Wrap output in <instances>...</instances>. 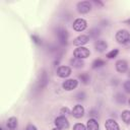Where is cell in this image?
I'll list each match as a JSON object with an SVG mask.
<instances>
[{"label": "cell", "mask_w": 130, "mask_h": 130, "mask_svg": "<svg viewBox=\"0 0 130 130\" xmlns=\"http://www.w3.org/2000/svg\"><path fill=\"white\" fill-rule=\"evenodd\" d=\"M116 41L119 44H126L130 41V32L126 29H120L116 34Z\"/></svg>", "instance_id": "6da1fadb"}, {"label": "cell", "mask_w": 130, "mask_h": 130, "mask_svg": "<svg viewBox=\"0 0 130 130\" xmlns=\"http://www.w3.org/2000/svg\"><path fill=\"white\" fill-rule=\"evenodd\" d=\"M90 52L87 48H84V47H78L77 49L74 50L73 52V55L75 58H78V59H85L89 56Z\"/></svg>", "instance_id": "7a4b0ae2"}, {"label": "cell", "mask_w": 130, "mask_h": 130, "mask_svg": "<svg viewBox=\"0 0 130 130\" xmlns=\"http://www.w3.org/2000/svg\"><path fill=\"white\" fill-rule=\"evenodd\" d=\"M77 10L79 13H87L91 10V4L88 1H81L77 3Z\"/></svg>", "instance_id": "3957f363"}, {"label": "cell", "mask_w": 130, "mask_h": 130, "mask_svg": "<svg viewBox=\"0 0 130 130\" xmlns=\"http://www.w3.org/2000/svg\"><path fill=\"white\" fill-rule=\"evenodd\" d=\"M87 23L83 18H77L73 22V29L76 31H82L86 28Z\"/></svg>", "instance_id": "277c9868"}, {"label": "cell", "mask_w": 130, "mask_h": 130, "mask_svg": "<svg viewBox=\"0 0 130 130\" xmlns=\"http://www.w3.org/2000/svg\"><path fill=\"white\" fill-rule=\"evenodd\" d=\"M55 125H56V127H58L60 129H67L69 127V122L66 119V117L60 116L55 119Z\"/></svg>", "instance_id": "5b68a950"}, {"label": "cell", "mask_w": 130, "mask_h": 130, "mask_svg": "<svg viewBox=\"0 0 130 130\" xmlns=\"http://www.w3.org/2000/svg\"><path fill=\"white\" fill-rule=\"evenodd\" d=\"M56 73H57V75L59 77L66 78V77H68L71 74V68L68 67V66H60L57 69V72Z\"/></svg>", "instance_id": "8992f818"}, {"label": "cell", "mask_w": 130, "mask_h": 130, "mask_svg": "<svg viewBox=\"0 0 130 130\" xmlns=\"http://www.w3.org/2000/svg\"><path fill=\"white\" fill-rule=\"evenodd\" d=\"M62 86L65 90H72L77 86V80L76 79H67L63 82Z\"/></svg>", "instance_id": "52a82bcc"}, {"label": "cell", "mask_w": 130, "mask_h": 130, "mask_svg": "<svg viewBox=\"0 0 130 130\" xmlns=\"http://www.w3.org/2000/svg\"><path fill=\"white\" fill-rule=\"evenodd\" d=\"M71 113H72V115H73L74 118L79 119V118L83 117V115H84V109H83L82 106H80V105H76V106L73 108V110H72Z\"/></svg>", "instance_id": "ba28073f"}, {"label": "cell", "mask_w": 130, "mask_h": 130, "mask_svg": "<svg viewBox=\"0 0 130 130\" xmlns=\"http://www.w3.org/2000/svg\"><path fill=\"white\" fill-rule=\"evenodd\" d=\"M87 42H88V37L85 36V35H80V36H78L77 38L74 39L73 44H74L75 46L82 47V45H85Z\"/></svg>", "instance_id": "9c48e42d"}, {"label": "cell", "mask_w": 130, "mask_h": 130, "mask_svg": "<svg viewBox=\"0 0 130 130\" xmlns=\"http://www.w3.org/2000/svg\"><path fill=\"white\" fill-rule=\"evenodd\" d=\"M116 69L118 72L123 73L128 69V63L125 60H119L116 62Z\"/></svg>", "instance_id": "30bf717a"}, {"label": "cell", "mask_w": 130, "mask_h": 130, "mask_svg": "<svg viewBox=\"0 0 130 130\" xmlns=\"http://www.w3.org/2000/svg\"><path fill=\"white\" fill-rule=\"evenodd\" d=\"M105 127H106V130H120L119 128V125L117 124V122L113 119H109L106 121L105 123Z\"/></svg>", "instance_id": "8fae6325"}, {"label": "cell", "mask_w": 130, "mask_h": 130, "mask_svg": "<svg viewBox=\"0 0 130 130\" xmlns=\"http://www.w3.org/2000/svg\"><path fill=\"white\" fill-rule=\"evenodd\" d=\"M107 47H108L107 43H106L105 41H103V40L96 41L95 44H94V48H95V50H96L98 52H104V51L107 49Z\"/></svg>", "instance_id": "7c38bea8"}, {"label": "cell", "mask_w": 130, "mask_h": 130, "mask_svg": "<svg viewBox=\"0 0 130 130\" xmlns=\"http://www.w3.org/2000/svg\"><path fill=\"white\" fill-rule=\"evenodd\" d=\"M58 38H59V40L62 44H66L67 43V31H66V29L60 28L58 30Z\"/></svg>", "instance_id": "4fadbf2b"}, {"label": "cell", "mask_w": 130, "mask_h": 130, "mask_svg": "<svg viewBox=\"0 0 130 130\" xmlns=\"http://www.w3.org/2000/svg\"><path fill=\"white\" fill-rule=\"evenodd\" d=\"M6 126H7V128H9L10 130L15 129V128L17 127V119H16L15 117H10V118L7 120V122H6Z\"/></svg>", "instance_id": "5bb4252c"}, {"label": "cell", "mask_w": 130, "mask_h": 130, "mask_svg": "<svg viewBox=\"0 0 130 130\" xmlns=\"http://www.w3.org/2000/svg\"><path fill=\"white\" fill-rule=\"evenodd\" d=\"M87 130H99V123L95 119H89L87 121Z\"/></svg>", "instance_id": "9a60e30c"}, {"label": "cell", "mask_w": 130, "mask_h": 130, "mask_svg": "<svg viewBox=\"0 0 130 130\" xmlns=\"http://www.w3.org/2000/svg\"><path fill=\"white\" fill-rule=\"evenodd\" d=\"M70 64L74 67V68H81L84 63L82 61V59H78V58H73L70 60Z\"/></svg>", "instance_id": "2e32d148"}, {"label": "cell", "mask_w": 130, "mask_h": 130, "mask_svg": "<svg viewBox=\"0 0 130 130\" xmlns=\"http://www.w3.org/2000/svg\"><path fill=\"white\" fill-rule=\"evenodd\" d=\"M121 118H122L123 122H125L126 124H130V111H128V110L123 111L121 114Z\"/></svg>", "instance_id": "e0dca14e"}, {"label": "cell", "mask_w": 130, "mask_h": 130, "mask_svg": "<svg viewBox=\"0 0 130 130\" xmlns=\"http://www.w3.org/2000/svg\"><path fill=\"white\" fill-rule=\"evenodd\" d=\"M104 65H105V61H103L102 59H96L92 63V68H99V67H102Z\"/></svg>", "instance_id": "ac0fdd59"}, {"label": "cell", "mask_w": 130, "mask_h": 130, "mask_svg": "<svg viewBox=\"0 0 130 130\" xmlns=\"http://www.w3.org/2000/svg\"><path fill=\"white\" fill-rule=\"evenodd\" d=\"M79 79L84 83V84H87L89 82V75L85 72V73H82L81 75H79Z\"/></svg>", "instance_id": "d6986e66"}, {"label": "cell", "mask_w": 130, "mask_h": 130, "mask_svg": "<svg viewBox=\"0 0 130 130\" xmlns=\"http://www.w3.org/2000/svg\"><path fill=\"white\" fill-rule=\"evenodd\" d=\"M118 53H119V51L117 50V49H114V50H112V51H110L108 54H107V57L109 58V59H112V58H115L117 55H118Z\"/></svg>", "instance_id": "ffe728a7"}, {"label": "cell", "mask_w": 130, "mask_h": 130, "mask_svg": "<svg viewBox=\"0 0 130 130\" xmlns=\"http://www.w3.org/2000/svg\"><path fill=\"white\" fill-rule=\"evenodd\" d=\"M73 130H86V127L81 123H77V124L74 125Z\"/></svg>", "instance_id": "44dd1931"}, {"label": "cell", "mask_w": 130, "mask_h": 130, "mask_svg": "<svg viewBox=\"0 0 130 130\" xmlns=\"http://www.w3.org/2000/svg\"><path fill=\"white\" fill-rule=\"evenodd\" d=\"M124 89L127 92H130V80H127L124 82Z\"/></svg>", "instance_id": "7402d4cb"}, {"label": "cell", "mask_w": 130, "mask_h": 130, "mask_svg": "<svg viewBox=\"0 0 130 130\" xmlns=\"http://www.w3.org/2000/svg\"><path fill=\"white\" fill-rule=\"evenodd\" d=\"M61 114H62V115H67V114H69V109H68V108H62V109H61Z\"/></svg>", "instance_id": "603a6c76"}, {"label": "cell", "mask_w": 130, "mask_h": 130, "mask_svg": "<svg viewBox=\"0 0 130 130\" xmlns=\"http://www.w3.org/2000/svg\"><path fill=\"white\" fill-rule=\"evenodd\" d=\"M25 130H37V128H36V126H34L32 124H29V125H27V127H26Z\"/></svg>", "instance_id": "cb8c5ba5"}, {"label": "cell", "mask_w": 130, "mask_h": 130, "mask_svg": "<svg viewBox=\"0 0 130 130\" xmlns=\"http://www.w3.org/2000/svg\"><path fill=\"white\" fill-rule=\"evenodd\" d=\"M31 38H32V40H34V42H35V43H37V44H40V43H41V42H40V39H39L38 37H36V36H32Z\"/></svg>", "instance_id": "d4e9b609"}, {"label": "cell", "mask_w": 130, "mask_h": 130, "mask_svg": "<svg viewBox=\"0 0 130 130\" xmlns=\"http://www.w3.org/2000/svg\"><path fill=\"white\" fill-rule=\"evenodd\" d=\"M52 130H61L60 128H58V127H56V128H54V129H52Z\"/></svg>", "instance_id": "484cf974"}, {"label": "cell", "mask_w": 130, "mask_h": 130, "mask_svg": "<svg viewBox=\"0 0 130 130\" xmlns=\"http://www.w3.org/2000/svg\"><path fill=\"white\" fill-rule=\"evenodd\" d=\"M129 105H130V100H129Z\"/></svg>", "instance_id": "4316f807"}, {"label": "cell", "mask_w": 130, "mask_h": 130, "mask_svg": "<svg viewBox=\"0 0 130 130\" xmlns=\"http://www.w3.org/2000/svg\"><path fill=\"white\" fill-rule=\"evenodd\" d=\"M1 130H3V129H1Z\"/></svg>", "instance_id": "83f0119b"}]
</instances>
